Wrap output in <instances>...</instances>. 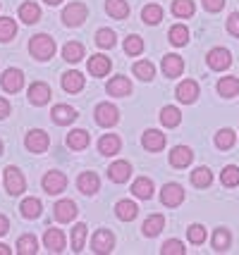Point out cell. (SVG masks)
<instances>
[{
    "mask_svg": "<svg viewBox=\"0 0 239 255\" xmlns=\"http://www.w3.org/2000/svg\"><path fill=\"white\" fill-rule=\"evenodd\" d=\"M125 53L129 57L141 55V53H144V38H141V36H127L125 38Z\"/></svg>",
    "mask_w": 239,
    "mask_h": 255,
    "instance_id": "obj_45",
    "label": "cell"
},
{
    "mask_svg": "<svg viewBox=\"0 0 239 255\" xmlns=\"http://www.w3.org/2000/svg\"><path fill=\"white\" fill-rule=\"evenodd\" d=\"M93 115H96V124L105 127V129H110V127L120 122V110L115 105H110V103H98Z\"/></svg>",
    "mask_w": 239,
    "mask_h": 255,
    "instance_id": "obj_3",
    "label": "cell"
},
{
    "mask_svg": "<svg viewBox=\"0 0 239 255\" xmlns=\"http://www.w3.org/2000/svg\"><path fill=\"white\" fill-rule=\"evenodd\" d=\"M194 12H196L194 0H172V14H175V17L189 19V17H194Z\"/></svg>",
    "mask_w": 239,
    "mask_h": 255,
    "instance_id": "obj_38",
    "label": "cell"
},
{
    "mask_svg": "<svg viewBox=\"0 0 239 255\" xmlns=\"http://www.w3.org/2000/svg\"><path fill=\"white\" fill-rule=\"evenodd\" d=\"M134 77H139L141 81H151V79L156 77V65L148 62V60H139L137 65H134Z\"/></svg>",
    "mask_w": 239,
    "mask_h": 255,
    "instance_id": "obj_42",
    "label": "cell"
},
{
    "mask_svg": "<svg viewBox=\"0 0 239 255\" xmlns=\"http://www.w3.org/2000/svg\"><path fill=\"white\" fill-rule=\"evenodd\" d=\"M86 17H89V7H86L84 2H69L67 7L62 10V22H65V26H81Z\"/></svg>",
    "mask_w": 239,
    "mask_h": 255,
    "instance_id": "obj_2",
    "label": "cell"
},
{
    "mask_svg": "<svg viewBox=\"0 0 239 255\" xmlns=\"http://www.w3.org/2000/svg\"><path fill=\"white\" fill-rule=\"evenodd\" d=\"M223 7H225V0H204L206 12H220Z\"/></svg>",
    "mask_w": 239,
    "mask_h": 255,
    "instance_id": "obj_51",
    "label": "cell"
},
{
    "mask_svg": "<svg viewBox=\"0 0 239 255\" xmlns=\"http://www.w3.org/2000/svg\"><path fill=\"white\" fill-rule=\"evenodd\" d=\"M0 86L7 93H19L24 89V72L22 69H14V67L5 69V74L0 77Z\"/></svg>",
    "mask_w": 239,
    "mask_h": 255,
    "instance_id": "obj_9",
    "label": "cell"
},
{
    "mask_svg": "<svg viewBox=\"0 0 239 255\" xmlns=\"http://www.w3.org/2000/svg\"><path fill=\"white\" fill-rule=\"evenodd\" d=\"M50 86H48L46 81H34L31 86H29V103L36 105V108H41V105H46L48 100H50Z\"/></svg>",
    "mask_w": 239,
    "mask_h": 255,
    "instance_id": "obj_16",
    "label": "cell"
},
{
    "mask_svg": "<svg viewBox=\"0 0 239 255\" xmlns=\"http://www.w3.org/2000/svg\"><path fill=\"white\" fill-rule=\"evenodd\" d=\"M89 74L91 77H105L108 72H110V67H113V62H110V57L105 55H91V60H89Z\"/></svg>",
    "mask_w": 239,
    "mask_h": 255,
    "instance_id": "obj_24",
    "label": "cell"
},
{
    "mask_svg": "<svg viewBox=\"0 0 239 255\" xmlns=\"http://www.w3.org/2000/svg\"><path fill=\"white\" fill-rule=\"evenodd\" d=\"M115 215H117V220H122V222H132V220H137L139 205L134 200H120V203L115 205Z\"/></svg>",
    "mask_w": 239,
    "mask_h": 255,
    "instance_id": "obj_23",
    "label": "cell"
},
{
    "mask_svg": "<svg viewBox=\"0 0 239 255\" xmlns=\"http://www.w3.org/2000/svg\"><path fill=\"white\" fill-rule=\"evenodd\" d=\"M184 253H187V248L177 239H170V241H165L160 246V255H184Z\"/></svg>",
    "mask_w": 239,
    "mask_h": 255,
    "instance_id": "obj_49",
    "label": "cell"
},
{
    "mask_svg": "<svg viewBox=\"0 0 239 255\" xmlns=\"http://www.w3.org/2000/svg\"><path fill=\"white\" fill-rule=\"evenodd\" d=\"M129 177H132V165L127 160H117L108 167V179L113 184H125V181H129Z\"/></svg>",
    "mask_w": 239,
    "mask_h": 255,
    "instance_id": "obj_18",
    "label": "cell"
},
{
    "mask_svg": "<svg viewBox=\"0 0 239 255\" xmlns=\"http://www.w3.org/2000/svg\"><path fill=\"white\" fill-rule=\"evenodd\" d=\"M163 229H165V217H163V215H151L146 222H144V227H141L144 236H148V239L158 236Z\"/></svg>",
    "mask_w": 239,
    "mask_h": 255,
    "instance_id": "obj_31",
    "label": "cell"
},
{
    "mask_svg": "<svg viewBox=\"0 0 239 255\" xmlns=\"http://www.w3.org/2000/svg\"><path fill=\"white\" fill-rule=\"evenodd\" d=\"M105 91H108V96H115V98H127L132 93V81L127 77H113L108 81Z\"/></svg>",
    "mask_w": 239,
    "mask_h": 255,
    "instance_id": "obj_20",
    "label": "cell"
},
{
    "mask_svg": "<svg viewBox=\"0 0 239 255\" xmlns=\"http://www.w3.org/2000/svg\"><path fill=\"white\" fill-rule=\"evenodd\" d=\"M50 117H53V122H55V124H60V127H67V124H72L77 117H79V115H77V110H74L72 105L60 103V105H53Z\"/></svg>",
    "mask_w": 239,
    "mask_h": 255,
    "instance_id": "obj_17",
    "label": "cell"
},
{
    "mask_svg": "<svg viewBox=\"0 0 239 255\" xmlns=\"http://www.w3.org/2000/svg\"><path fill=\"white\" fill-rule=\"evenodd\" d=\"M105 12L113 19H127L129 17V2L127 0H105Z\"/></svg>",
    "mask_w": 239,
    "mask_h": 255,
    "instance_id": "obj_29",
    "label": "cell"
},
{
    "mask_svg": "<svg viewBox=\"0 0 239 255\" xmlns=\"http://www.w3.org/2000/svg\"><path fill=\"white\" fill-rule=\"evenodd\" d=\"M19 19H22L24 24H36L41 19V7L36 5L34 0L22 2V5H19Z\"/></svg>",
    "mask_w": 239,
    "mask_h": 255,
    "instance_id": "obj_27",
    "label": "cell"
},
{
    "mask_svg": "<svg viewBox=\"0 0 239 255\" xmlns=\"http://www.w3.org/2000/svg\"><path fill=\"white\" fill-rule=\"evenodd\" d=\"M7 232H10V220L5 215H0V236H5Z\"/></svg>",
    "mask_w": 239,
    "mask_h": 255,
    "instance_id": "obj_53",
    "label": "cell"
},
{
    "mask_svg": "<svg viewBox=\"0 0 239 255\" xmlns=\"http://www.w3.org/2000/svg\"><path fill=\"white\" fill-rule=\"evenodd\" d=\"M89 143H91V136L86 129H72L67 133V145L72 150H84V148H89Z\"/></svg>",
    "mask_w": 239,
    "mask_h": 255,
    "instance_id": "obj_25",
    "label": "cell"
},
{
    "mask_svg": "<svg viewBox=\"0 0 239 255\" xmlns=\"http://www.w3.org/2000/svg\"><path fill=\"white\" fill-rule=\"evenodd\" d=\"M160 122H163V127H168V129H175V127H180V122H182V112L177 110L175 105H165L160 110Z\"/></svg>",
    "mask_w": 239,
    "mask_h": 255,
    "instance_id": "obj_30",
    "label": "cell"
},
{
    "mask_svg": "<svg viewBox=\"0 0 239 255\" xmlns=\"http://www.w3.org/2000/svg\"><path fill=\"white\" fill-rule=\"evenodd\" d=\"M220 181H223V186H228V189L239 186V167L228 165L223 169V174H220Z\"/></svg>",
    "mask_w": 239,
    "mask_h": 255,
    "instance_id": "obj_44",
    "label": "cell"
},
{
    "mask_svg": "<svg viewBox=\"0 0 239 255\" xmlns=\"http://www.w3.org/2000/svg\"><path fill=\"white\" fill-rule=\"evenodd\" d=\"M77 189L84 196H96L101 191V179H98L96 172H81L79 179H77Z\"/></svg>",
    "mask_w": 239,
    "mask_h": 255,
    "instance_id": "obj_13",
    "label": "cell"
},
{
    "mask_svg": "<svg viewBox=\"0 0 239 255\" xmlns=\"http://www.w3.org/2000/svg\"><path fill=\"white\" fill-rule=\"evenodd\" d=\"M0 155H2V141H0Z\"/></svg>",
    "mask_w": 239,
    "mask_h": 255,
    "instance_id": "obj_56",
    "label": "cell"
},
{
    "mask_svg": "<svg viewBox=\"0 0 239 255\" xmlns=\"http://www.w3.org/2000/svg\"><path fill=\"white\" fill-rule=\"evenodd\" d=\"M141 19H144V24H158L163 19V7L160 5H146L141 10Z\"/></svg>",
    "mask_w": 239,
    "mask_h": 255,
    "instance_id": "obj_47",
    "label": "cell"
},
{
    "mask_svg": "<svg viewBox=\"0 0 239 255\" xmlns=\"http://www.w3.org/2000/svg\"><path fill=\"white\" fill-rule=\"evenodd\" d=\"M192 184L196 189H208L213 184V172L208 167H196L192 172Z\"/></svg>",
    "mask_w": 239,
    "mask_h": 255,
    "instance_id": "obj_35",
    "label": "cell"
},
{
    "mask_svg": "<svg viewBox=\"0 0 239 255\" xmlns=\"http://www.w3.org/2000/svg\"><path fill=\"white\" fill-rule=\"evenodd\" d=\"M115 43H117L115 31H110V29H98V31H96V45H98V48L108 50V48H113Z\"/></svg>",
    "mask_w": 239,
    "mask_h": 255,
    "instance_id": "obj_46",
    "label": "cell"
},
{
    "mask_svg": "<svg viewBox=\"0 0 239 255\" xmlns=\"http://www.w3.org/2000/svg\"><path fill=\"white\" fill-rule=\"evenodd\" d=\"M17 253L19 255H36L38 253V239L34 234H24L17 241Z\"/></svg>",
    "mask_w": 239,
    "mask_h": 255,
    "instance_id": "obj_33",
    "label": "cell"
},
{
    "mask_svg": "<svg viewBox=\"0 0 239 255\" xmlns=\"http://www.w3.org/2000/svg\"><path fill=\"white\" fill-rule=\"evenodd\" d=\"M17 36V22L12 17H0V43H7Z\"/></svg>",
    "mask_w": 239,
    "mask_h": 255,
    "instance_id": "obj_40",
    "label": "cell"
},
{
    "mask_svg": "<svg viewBox=\"0 0 239 255\" xmlns=\"http://www.w3.org/2000/svg\"><path fill=\"white\" fill-rule=\"evenodd\" d=\"M218 93H220L223 98H235V96H239V79L223 77L218 81Z\"/></svg>",
    "mask_w": 239,
    "mask_h": 255,
    "instance_id": "obj_32",
    "label": "cell"
},
{
    "mask_svg": "<svg viewBox=\"0 0 239 255\" xmlns=\"http://www.w3.org/2000/svg\"><path fill=\"white\" fill-rule=\"evenodd\" d=\"M19 210H22V217H26V220H36V217H41L43 205H41V200L38 198H24L22 205H19Z\"/></svg>",
    "mask_w": 239,
    "mask_h": 255,
    "instance_id": "obj_37",
    "label": "cell"
},
{
    "mask_svg": "<svg viewBox=\"0 0 239 255\" xmlns=\"http://www.w3.org/2000/svg\"><path fill=\"white\" fill-rule=\"evenodd\" d=\"M91 251L98 255H108L115 251V234L110 229H98L91 239Z\"/></svg>",
    "mask_w": 239,
    "mask_h": 255,
    "instance_id": "obj_4",
    "label": "cell"
},
{
    "mask_svg": "<svg viewBox=\"0 0 239 255\" xmlns=\"http://www.w3.org/2000/svg\"><path fill=\"white\" fill-rule=\"evenodd\" d=\"M235 141H237V133L232 129H220L216 133V148H220V150H230L235 145Z\"/></svg>",
    "mask_w": 239,
    "mask_h": 255,
    "instance_id": "obj_43",
    "label": "cell"
},
{
    "mask_svg": "<svg viewBox=\"0 0 239 255\" xmlns=\"http://www.w3.org/2000/svg\"><path fill=\"white\" fill-rule=\"evenodd\" d=\"M187 239H189V244L201 246L206 241V227L204 224H192V227L187 229Z\"/></svg>",
    "mask_w": 239,
    "mask_h": 255,
    "instance_id": "obj_48",
    "label": "cell"
},
{
    "mask_svg": "<svg viewBox=\"0 0 239 255\" xmlns=\"http://www.w3.org/2000/svg\"><path fill=\"white\" fill-rule=\"evenodd\" d=\"M0 255H12V251H10V246L0 244Z\"/></svg>",
    "mask_w": 239,
    "mask_h": 255,
    "instance_id": "obj_54",
    "label": "cell"
},
{
    "mask_svg": "<svg viewBox=\"0 0 239 255\" xmlns=\"http://www.w3.org/2000/svg\"><path fill=\"white\" fill-rule=\"evenodd\" d=\"M168 38H170L172 45H177V48H182V45L189 43V29L184 26V24H175L168 33Z\"/></svg>",
    "mask_w": 239,
    "mask_h": 255,
    "instance_id": "obj_39",
    "label": "cell"
},
{
    "mask_svg": "<svg viewBox=\"0 0 239 255\" xmlns=\"http://www.w3.org/2000/svg\"><path fill=\"white\" fill-rule=\"evenodd\" d=\"M7 115H10V103L5 98H0V120H5Z\"/></svg>",
    "mask_w": 239,
    "mask_h": 255,
    "instance_id": "obj_52",
    "label": "cell"
},
{
    "mask_svg": "<svg viewBox=\"0 0 239 255\" xmlns=\"http://www.w3.org/2000/svg\"><path fill=\"white\" fill-rule=\"evenodd\" d=\"M194 160V153L192 148H187V145H175L170 153V165L175 169H184V167H189Z\"/></svg>",
    "mask_w": 239,
    "mask_h": 255,
    "instance_id": "obj_22",
    "label": "cell"
},
{
    "mask_svg": "<svg viewBox=\"0 0 239 255\" xmlns=\"http://www.w3.org/2000/svg\"><path fill=\"white\" fill-rule=\"evenodd\" d=\"M43 246L48 248V253H65V234L60 232V229H55V227H50V229H46V234H43Z\"/></svg>",
    "mask_w": 239,
    "mask_h": 255,
    "instance_id": "obj_12",
    "label": "cell"
},
{
    "mask_svg": "<svg viewBox=\"0 0 239 255\" xmlns=\"http://www.w3.org/2000/svg\"><path fill=\"white\" fill-rule=\"evenodd\" d=\"M43 2H46V5H60L62 0H43Z\"/></svg>",
    "mask_w": 239,
    "mask_h": 255,
    "instance_id": "obj_55",
    "label": "cell"
},
{
    "mask_svg": "<svg viewBox=\"0 0 239 255\" xmlns=\"http://www.w3.org/2000/svg\"><path fill=\"white\" fill-rule=\"evenodd\" d=\"M228 31L232 33V36H237L239 38V12H232L228 19Z\"/></svg>",
    "mask_w": 239,
    "mask_h": 255,
    "instance_id": "obj_50",
    "label": "cell"
},
{
    "mask_svg": "<svg viewBox=\"0 0 239 255\" xmlns=\"http://www.w3.org/2000/svg\"><path fill=\"white\" fill-rule=\"evenodd\" d=\"M41 184H43V191L48 196H57L67 189V177L57 169H50V172H46V177L41 179Z\"/></svg>",
    "mask_w": 239,
    "mask_h": 255,
    "instance_id": "obj_5",
    "label": "cell"
},
{
    "mask_svg": "<svg viewBox=\"0 0 239 255\" xmlns=\"http://www.w3.org/2000/svg\"><path fill=\"white\" fill-rule=\"evenodd\" d=\"M55 38L53 36H48V33H36L34 38L29 41V53H31V57L34 60H38V62H46V60H50V57L55 55Z\"/></svg>",
    "mask_w": 239,
    "mask_h": 255,
    "instance_id": "obj_1",
    "label": "cell"
},
{
    "mask_svg": "<svg viewBox=\"0 0 239 255\" xmlns=\"http://www.w3.org/2000/svg\"><path fill=\"white\" fill-rule=\"evenodd\" d=\"M86 234H89V227H86L84 222H79V224H74V227H72V253H81V251H84Z\"/></svg>",
    "mask_w": 239,
    "mask_h": 255,
    "instance_id": "obj_34",
    "label": "cell"
},
{
    "mask_svg": "<svg viewBox=\"0 0 239 255\" xmlns=\"http://www.w3.org/2000/svg\"><path fill=\"white\" fill-rule=\"evenodd\" d=\"M84 84H86V79L81 72H65L62 74V89L67 93H79L84 89Z\"/></svg>",
    "mask_w": 239,
    "mask_h": 255,
    "instance_id": "obj_26",
    "label": "cell"
},
{
    "mask_svg": "<svg viewBox=\"0 0 239 255\" xmlns=\"http://www.w3.org/2000/svg\"><path fill=\"white\" fill-rule=\"evenodd\" d=\"M77 203L74 200H57L55 205H53V215H55V220L57 222H62V224H67L72 222L74 217H77Z\"/></svg>",
    "mask_w": 239,
    "mask_h": 255,
    "instance_id": "obj_14",
    "label": "cell"
},
{
    "mask_svg": "<svg viewBox=\"0 0 239 255\" xmlns=\"http://www.w3.org/2000/svg\"><path fill=\"white\" fill-rule=\"evenodd\" d=\"M160 69H163V74L168 79H175L180 77L184 72V60L180 55H175V53H170V55L163 57V65H160Z\"/></svg>",
    "mask_w": 239,
    "mask_h": 255,
    "instance_id": "obj_21",
    "label": "cell"
},
{
    "mask_svg": "<svg viewBox=\"0 0 239 255\" xmlns=\"http://www.w3.org/2000/svg\"><path fill=\"white\" fill-rule=\"evenodd\" d=\"M206 62H208V67H211L213 72H225V69L232 65V55H230L228 48H213V50H208Z\"/></svg>",
    "mask_w": 239,
    "mask_h": 255,
    "instance_id": "obj_10",
    "label": "cell"
},
{
    "mask_svg": "<svg viewBox=\"0 0 239 255\" xmlns=\"http://www.w3.org/2000/svg\"><path fill=\"white\" fill-rule=\"evenodd\" d=\"M81 57H84V45L77 43V41H69V43H65V48H62V60H67V62H79Z\"/></svg>",
    "mask_w": 239,
    "mask_h": 255,
    "instance_id": "obj_41",
    "label": "cell"
},
{
    "mask_svg": "<svg viewBox=\"0 0 239 255\" xmlns=\"http://www.w3.org/2000/svg\"><path fill=\"white\" fill-rule=\"evenodd\" d=\"M24 145H26V150L29 153H46L48 145H50V136L46 131H41V129H31V131L26 133V138H24Z\"/></svg>",
    "mask_w": 239,
    "mask_h": 255,
    "instance_id": "obj_6",
    "label": "cell"
},
{
    "mask_svg": "<svg viewBox=\"0 0 239 255\" xmlns=\"http://www.w3.org/2000/svg\"><path fill=\"white\" fill-rule=\"evenodd\" d=\"M165 133L158 131V129H148V131H144V136H141V145L146 148L148 153H160L163 148H165Z\"/></svg>",
    "mask_w": 239,
    "mask_h": 255,
    "instance_id": "obj_15",
    "label": "cell"
},
{
    "mask_svg": "<svg viewBox=\"0 0 239 255\" xmlns=\"http://www.w3.org/2000/svg\"><path fill=\"white\" fill-rule=\"evenodd\" d=\"M24 189H26V181H24V174L17 169V167H7L5 169V191L10 196H22Z\"/></svg>",
    "mask_w": 239,
    "mask_h": 255,
    "instance_id": "obj_7",
    "label": "cell"
},
{
    "mask_svg": "<svg viewBox=\"0 0 239 255\" xmlns=\"http://www.w3.org/2000/svg\"><path fill=\"white\" fill-rule=\"evenodd\" d=\"M213 251H218V253H225L230 248V244H232V234L225 229V227H220V229H216L213 232Z\"/></svg>",
    "mask_w": 239,
    "mask_h": 255,
    "instance_id": "obj_36",
    "label": "cell"
},
{
    "mask_svg": "<svg viewBox=\"0 0 239 255\" xmlns=\"http://www.w3.org/2000/svg\"><path fill=\"white\" fill-rule=\"evenodd\" d=\"M120 148H122V141H120V136L117 133H105L98 138V153L105 157H113L120 153Z\"/></svg>",
    "mask_w": 239,
    "mask_h": 255,
    "instance_id": "obj_19",
    "label": "cell"
},
{
    "mask_svg": "<svg viewBox=\"0 0 239 255\" xmlns=\"http://www.w3.org/2000/svg\"><path fill=\"white\" fill-rule=\"evenodd\" d=\"M132 193L141 200H151L153 198V181L148 177H139L134 179V184H132Z\"/></svg>",
    "mask_w": 239,
    "mask_h": 255,
    "instance_id": "obj_28",
    "label": "cell"
},
{
    "mask_svg": "<svg viewBox=\"0 0 239 255\" xmlns=\"http://www.w3.org/2000/svg\"><path fill=\"white\" fill-rule=\"evenodd\" d=\"M175 96H177L180 103L192 105V103H196V98H199V84H196L194 79H184V81H180V86H177V91H175Z\"/></svg>",
    "mask_w": 239,
    "mask_h": 255,
    "instance_id": "obj_11",
    "label": "cell"
},
{
    "mask_svg": "<svg viewBox=\"0 0 239 255\" xmlns=\"http://www.w3.org/2000/svg\"><path fill=\"white\" fill-rule=\"evenodd\" d=\"M160 203L165 205V208H177V205H182L184 203V189L180 184H165L163 189H160Z\"/></svg>",
    "mask_w": 239,
    "mask_h": 255,
    "instance_id": "obj_8",
    "label": "cell"
}]
</instances>
